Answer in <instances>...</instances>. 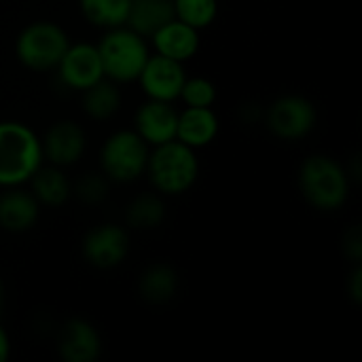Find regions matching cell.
I'll return each instance as SVG.
<instances>
[{"instance_id":"cell-24","label":"cell","mask_w":362,"mask_h":362,"mask_svg":"<svg viewBox=\"0 0 362 362\" xmlns=\"http://www.w3.org/2000/svg\"><path fill=\"white\" fill-rule=\"evenodd\" d=\"M216 98H218L216 85L208 76H187L178 100H182L185 106L210 108V106H214Z\"/></svg>"},{"instance_id":"cell-25","label":"cell","mask_w":362,"mask_h":362,"mask_svg":"<svg viewBox=\"0 0 362 362\" xmlns=\"http://www.w3.org/2000/svg\"><path fill=\"white\" fill-rule=\"evenodd\" d=\"M108 189H110V180L102 174V172H89L83 174L74 187L72 193L87 206H98L108 197Z\"/></svg>"},{"instance_id":"cell-20","label":"cell","mask_w":362,"mask_h":362,"mask_svg":"<svg viewBox=\"0 0 362 362\" xmlns=\"http://www.w3.org/2000/svg\"><path fill=\"white\" fill-rule=\"evenodd\" d=\"M81 106L83 112L93 119V121H108L110 117H115L121 108L123 95L119 91V83L110 81V78H100L98 83H93L91 87L81 91Z\"/></svg>"},{"instance_id":"cell-2","label":"cell","mask_w":362,"mask_h":362,"mask_svg":"<svg viewBox=\"0 0 362 362\" xmlns=\"http://www.w3.org/2000/svg\"><path fill=\"white\" fill-rule=\"evenodd\" d=\"M42 163L40 136L21 121H0V189L23 187Z\"/></svg>"},{"instance_id":"cell-22","label":"cell","mask_w":362,"mask_h":362,"mask_svg":"<svg viewBox=\"0 0 362 362\" xmlns=\"http://www.w3.org/2000/svg\"><path fill=\"white\" fill-rule=\"evenodd\" d=\"M129 2L132 0H78V8L91 25L110 30L125 25Z\"/></svg>"},{"instance_id":"cell-11","label":"cell","mask_w":362,"mask_h":362,"mask_svg":"<svg viewBox=\"0 0 362 362\" xmlns=\"http://www.w3.org/2000/svg\"><path fill=\"white\" fill-rule=\"evenodd\" d=\"M42 159L45 163L57 165V168H70L78 163L87 148V136L83 127L70 119L53 123L45 136L40 138Z\"/></svg>"},{"instance_id":"cell-28","label":"cell","mask_w":362,"mask_h":362,"mask_svg":"<svg viewBox=\"0 0 362 362\" xmlns=\"http://www.w3.org/2000/svg\"><path fill=\"white\" fill-rule=\"evenodd\" d=\"M11 358V337L6 333V329L0 325V362Z\"/></svg>"},{"instance_id":"cell-17","label":"cell","mask_w":362,"mask_h":362,"mask_svg":"<svg viewBox=\"0 0 362 362\" xmlns=\"http://www.w3.org/2000/svg\"><path fill=\"white\" fill-rule=\"evenodd\" d=\"M28 185H30V193L36 197V202L40 206H49V208L64 206L72 195V182L66 176L64 168H57L51 163H42L32 174Z\"/></svg>"},{"instance_id":"cell-5","label":"cell","mask_w":362,"mask_h":362,"mask_svg":"<svg viewBox=\"0 0 362 362\" xmlns=\"http://www.w3.org/2000/svg\"><path fill=\"white\" fill-rule=\"evenodd\" d=\"M70 38L66 30L49 19L28 23L15 38V57L21 66L34 72L55 70Z\"/></svg>"},{"instance_id":"cell-7","label":"cell","mask_w":362,"mask_h":362,"mask_svg":"<svg viewBox=\"0 0 362 362\" xmlns=\"http://www.w3.org/2000/svg\"><path fill=\"white\" fill-rule=\"evenodd\" d=\"M316 123L318 110L314 102L301 93H284L265 110V125L278 140H303L316 129Z\"/></svg>"},{"instance_id":"cell-4","label":"cell","mask_w":362,"mask_h":362,"mask_svg":"<svg viewBox=\"0 0 362 362\" xmlns=\"http://www.w3.org/2000/svg\"><path fill=\"white\" fill-rule=\"evenodd\" d=\"M95 47L102 59L104 76L119 85L138 81L146 59L151 57V47L146 38L127 25L104 30Z\"/></svg>"},{"instance_id":"cell-14","label":"cell","mask_w":362,"mask_h":362,"mask_svg":"<svg viewBox=\"0 0 362 362\" xmlns=\"http://www.w3.org/2000/svg\"><path fill=\"white\" fill-rule=\"evenodd\" d=\"M148 40H151V47L155 49V53L176 59L180 64L195 57L199 51V45H202L199 30L187 25L185 21H180L176 17L170 19L165 25H161Z\"/></svg>"},{"instance_id":"cell-19","label":"cell","mask_w":362,"mask_h":362,"mask_svg":"<svg viewBox=\"0 0 362 362\" xmlns=\"http://www.w3.org/2000/svg\"><path fill=\"white\" fill-rule=\"evenodd\" d=\"M170 19H174L172 0H132L125 25L140 36L151 38Z\"/></svg>"},{"instance_id":"cell-16","label":"cell","mask_w":362,"mask_h":362,"mask_svg":"<svg viewBox=\"0 0 362 362\" xmlns=\"http://www.w3.org/2000/svg\"><path fill=\"white\" fill-rule=\"evenodd\" d=\"M221 132V121L216 112L210 108H197V106H187L185 110L178 112V123H176V140L191 146L193 151L210 146Z\"/></svg>"},{"instance_id":"cell-15","label":"cell","mask_w":362,"mask_h":362,"mask_svg":"<svg viewBox=\"0 0 362 362\" xmlns=\"http://www.w3.org/2000/svg\"><path fill=\"white\" fill-rule=\"evenodd\" d=\"M40 216V204L36 197L21 189L8 187L0 193V229L6 233L30 231Z\"/></svg>"},{"instance_id":"cell-12","label":"cell","mask_w":362,"mask_h":362,"mask_svg":"<svg viewBox=\"0 0 362 362\" xmlns=\"http://www.w3.org/2000/svg\"><path fill=\"white\" fill-rule=\"evenodd\" d=\"M176 123L178 110L174 108V102H159L146 98V102L140 104L134 112V132L151 148L176 140Z\"/></svg>"},{"instance_id":"cell-21","label":"cell","mask_w":362,"mask_h":362,"mask_svg":"<svg viewBox=\"0 0 362 362\" xmlns=\"http://www.w3.org/2000/svg\"><path fill=\"white\" fill-rule=\"evenodd\" d=\"M165 218V204L159 193H142L134 197L125 210V223L138 231H151Z\"/></svg>"},{"instance_id":"cell-13","label":"cell","mask_w":362,"mask_h":362,"mask_svg":"<svg viewBox=\"0 0 362 362\" xmlns=\"http://www.w3.org/2000/svg\"><path fill=\"white\" fill-rule=\"evenodd\" d=\"M102 335L85 318H70L57 335V354L64 362H95L102 356Z\"/></svg>"},{"instance_id":"cell-10","label":"cell","mask_w":362,"mask_h":362,"mask_svg":"<svg viewBox=\"0 0 362 362\" xmlns=\"http://www.w3.org/2000/svg\"><path fill=\"white\" fill-rule=\"evenodd\" d=\"M185 78H187L185 64L163 57L159 53H151L138 76V83L148 100L176 102L180 98Z\"/></svg>"},{"instance_id":"cell-23","label":"cell","mask_w":362,"mask_h":362,"mask_svg":"<svg viewBox=\"0 0 362 362\" xmlns=\"http://www.w3.org/2000/svg\"><path fill=\"white\" fill-rule=\"evenodd\" d=\"M174 17L195 30L210 28L218 17V0H172Z\"/></svg>"},{"instance_id":"cell-29","label":"cell","mask_w":362,"mask_h":362,"mask_svg":"<svg viewBox=\"0 0 362 362\" xmlns=\"http://www.w3.org/2000/svg\"><path fill=\"white\" fill-rule=\"evenodd\" d=\"M2 299H4V286H2V280H0V305H2Z\"/></svg>"},{"instance_id":"cell-18","label":"cell","mask_w":362,"mask_h":362,"mask_svg":"<svg viewBox=\"0 0 362 362\" xmlns=\"http://www.w3.org/2000/svg\"><path fill=\"white\" fill-rule=\"evenodd\" d=\"M178 272L170 263H151L138 278V293L148 305H165L178 293Z\"/></svg>"},{"instance_id":"cell-27","label":"cell","mask_w":362,"mask_h":362,"mask_svg":"<svg viewBox=\"0 0 362 362\" xmlns=\"http://www.w3.org/2000/svg\"><path fill=\"white\" fill-rule=\"evenodd\" d=\"M348 293H350V299L358 305V303H361V295H362V269L358 263H356V267H354V272H352V276H350Z\"/></svg>"},{"instance_id":"cell-26","label":"cell","mask_w":362,"mask_h":362,"mask_svg":"<svg viewBox=\"0 0 362 362\" xmlns=\"http://www.w3.org/2000/svg\"><path fill=\"white\" fill-rule=\"evenodd\" d=\"M344 252H346V257L356 265V263H361L362 259V233H361V227L358 225H354L346 235H344Z\"/></svg>"},{"instance_id":"cell-8","label":"cell","mask_w":362,"mask_h":362,"mask_svg":"<svg viewBox=\"0 0 362 362\" xmlns=\"http://www.w3.org/2000/svg\"><path fill=\"white\" fill-rule=\"evenodd\" d=\"M81 255L87 265L106 272L119 267L129 255V233L117 223H102L89 229L81 242Z\"/></svg>"},{"instance_id":"cell-9","label":"cell","mask_w":362,"mask_h":362,"mask_svg":"<svg viewBox=\"0 0 362 362\" xmlns=\"http://www.w3.org/2000/svg\"><path fill=\"white\" fill-rule=\"evenodd\" d=\"M55 70L62 85L72 91H83L93 83H98L100 78H104V68L98 47L83 40L68 45Z\"/></svg>"},{"instance_id":"cell-1","label":"cell","mask_w":362,"mask_h":362,"mask_svg":"<svg viewBox=\"0 0 362 362\" xmlns=\"http://www.w3.org/2000/svg\"><path fill=\"white\" fill-rule=\"evenodd\" d=\"M297 185L303 199L318 212H335L350 197L348 170L329 155H310L299 165Z\"/></svg>"},{"instance_id":"cell-6","label":"cell","mask_w":362,"mask_h":362,"mask_svg":"<svg viewBox=\"0 0 362 362\" xmlns=\"http://www.w3.org/2000/svg\"><path fill=\"white\" fill-rule=\"evenodd\" d=\"M148 153L151 146L134 129H117L100 148V172L110 182H136L146 170Z\"/></svg>"},{"instance_id":"cell-3","label":"cell","mask_w":362,"mask_h":362,"mask_svg":"<svg viewBox=\"0 0 362 362\" xmlns=\"http://www.w3.org/2000/svg\"><path fill=\"white\" fill-rule=\"evenodd\" d=\"M144 174L148 176V182L155 189V193L165 197L182 195L189 189H193V185L199 178L197 151L178 140L153 146L148 153Z\"/></svg>"}]
</instances>
